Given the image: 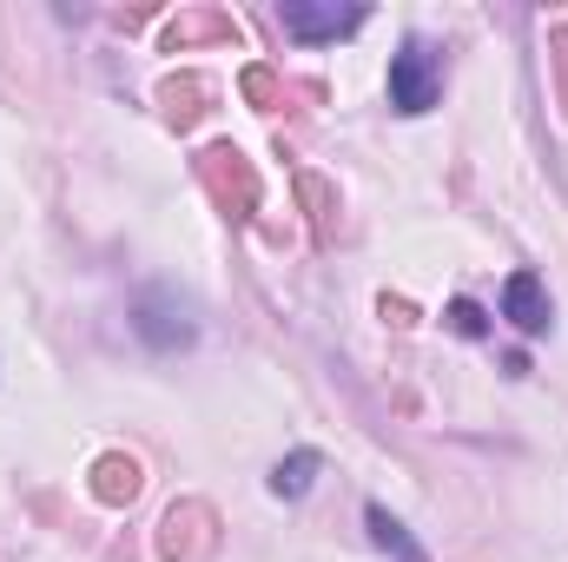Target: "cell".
<instances>
[{
	"label": "cell",
	"instance_id": "cell-1",
	"mask_svg": "<svg viewBox=\"0 0 568 562\" xmlns=\"http://www.w3.org/2000/svg\"><path fill=\"white\" fill-rule=\"evenodd\" d=\"M436 87H443L436 53H429L424 40H404V47L390 53V107H397V113H429V107H436Z\"/></svg>",
	"mask_w": 568,
	"mask_h": 562
},
{
	"label": "cell",
	"instance_id": "cell-2",
	"mask_svg": "<svg viewBox=\"0 0 568 562\" xmlns=\"http://www.w3.org/2000/svg\"><path fill=\"white\" fill-rule=\"evenodd\" d=\"M140 338L145 344H159V351H172V344H192V311L172 298V291H145L140 298Z\"/></svg>",
	"mask_w": 568,
	"mask_h": 562
},
{
	"label": "cell",
	"instance_id": "cell-3",
	"mask_svg": "<svg viewBox=\"0 0 568 562\" xmlns=\"http://www.w3.org/2000/svg\"><path fill=\"white\" fill-rule=\"evenodd\" d=\"M364 20V7H284V27L297 33V40H331V33H351Z\"/></svg>",
	"mask_w": 568,
	"mask_h": 562
},
{
	"label": "cell",
	"instance_id": "cell-4",
	"mask_svg": "<svg viewBox=\"0 0 568 562\" xmlns=\"http://www.w3.org/2000/svg\"><path fill=\"white\" fill-rule=\"evenodd\" d=\"M503 318L516 331H542L549 324V298H542V284L529 279V272H516V279L503 284Z\"/></svg>",
	"mask_w": 568,
	"mask_h": 562
},
{
	"label": "cell",
	"instance_id": "cell-5",
	"mask_svg": "<svg viewBox=\"0 0 568 562\" xmlns=\"http://www.w3.org/2000/svg\"><path fill=\"white\" fill-rule=\"evenodd\" d=\"M311 476H317V450H297L291 463H278L272 490H278V496H304V490H311Z\"/></svg>",
	"mask_w": 568,
	"mask_h": 562
},
{
	"label": "cell",
	"instance_id": "cell-6",
	"mask_svg": "<svg viewBox=\"0 0 568 562\" xmlns=\"http://www.w3.org/2000/svg\"><path fill=\"white\" fill-rule=\"evenodd\" d=\"M133 490H140V463L106 456V463H100V496H106V503H120V496H133Z\"/></svg>",
	"mask_w": 568,
	"mask_h": 562
},
{
	"label": "cell",
	"instance_id": "cell-7",
	"mask_svg": "<svg viewBox=\"0 0 568 562\" xmlns=\"http://www.w3.org/2000/svg\"><path fill=\"white\" fill-rule=\"evenodd\" d=\"M371 530H377V543H384V550H397L404 562H424L417 550H410V536H404V523H390L384 510H371Z\"/></svg>",
	"mask_w": 568,
	"mask_h": 562
},
{
	"label": "cell",
	"instance_id": "cell-8",
	"mask_svg": "<svg viewBox=\"0 0 568 562\" xmlns=\"http://www.w3.org/2000/svg\"><path fill=\"white\" fill-rule=\"evenodd\" d=\"M449 324H456L463 338H483V331H489V324H483V311H476L469 298H456V304H449Z\"/></svg>",
	"mask_w": 568,
	"mask_h": 562
}]
</instances>
